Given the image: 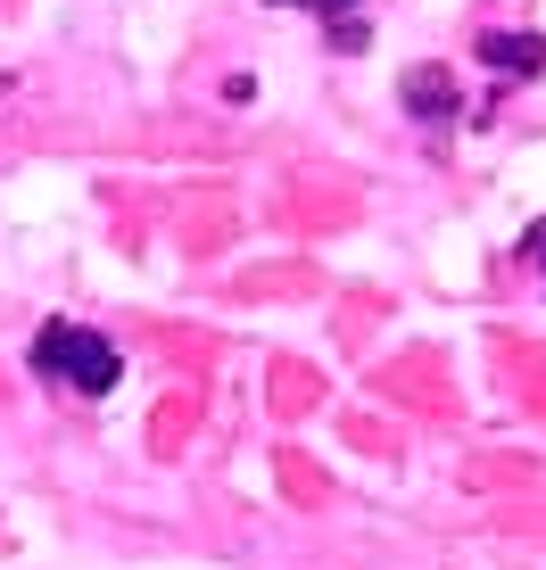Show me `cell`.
Wrapping results in <instances>:
<instances>
[{
    "instance_id": "obj_1",
    "label": "cell",
    "mask_w": 546,
    "mask_h": 570,
    "mask_svg": "<svg viewBox=\"0 0 546 570\" xmlns=\"http://www.w3.org/2000/svg\"><path fill=\"white\" fill-rule=\"evenodd\" d=\"M26 364H33V381H58L67 397H116V389H125V356H116L108 331H91V323H42L33 347H26Z\"/></svg>"
},
{
    "instance_id": "obj_2",
    "label": "cell",
    "mask_w": 546,
    "mask_h": 570,
    "mask_svg": "<svg viewBox=\"0 0 546 570\" xmlns=\"http://www.w3.org/2000/svg\"><path fill=\"white\" fill-rule=\"evenodd\" d=\"M480 58H489L497 75H546V42H538V33H489Z\"/></svg>"
},
{
    "instance_id": "obj_3",
    "label": "cell",
    "mask_w": 546,
    "mask_h": 570,
    "mask_svg": "<svg viewBox=\"0 0 546 570\" xmlns=\"http://www.w3.org/2000/svg\"><path fill=\"white\" fill-rule=\"evenodd\" d=\"M406 108H415L422 125H447V116H456V83H447L439 67H415L406 75Z\"/></svg>"
},
{
    "instance_id": "obj_4",
    "label": "cell",
    "mask_w": 546,
    "mask_h": 570,
    "mask_svg": "<svg viewBox=\"0 0 546 570\" xmlns=\"http://www.w3.org/2000/svg\"><path fill=\"white\" fill-rule=\"evenodd\" d=\"M273 9H323V17H331V50H364L357 0H273Z\"/></svg>"
},
{
    "instance_id": "obj_5",
    "label": "cell",
    "mask_w": 546,
    "mask_h": 570,
    "mask_svg": "<svg viewBox=\"0 0 546 570\" xmlns=\"http://www.w3.org/2000/svg\"><path fill=\"white\" fill-rule=\"evenodd\" d=\"M521 265H530V273H538V282H546V215H538V224H530V232H521Z\"/></svg>"
}]
</instances>
